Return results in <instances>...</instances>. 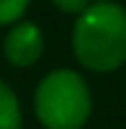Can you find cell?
I'll list each match as a JSON object with an SVG mask.
<instances>
[{
    "instance_id": "cell-1",
    "label": "cell",
    "mask_w": 126,
    "mask_h": 129,
    "mask_svg": "<svg viewBox=\"0 0 126 129\" xmlns=\"http://www.w3.org/2000/svg\"><path fill=\"white\" fill-rule=\"evenodd\" d=\"M74 53L89 71H116L126 61V8L95 3L79 13L74 26Z\"/></svg>"
},
{
    "instance_id": "cell-2",
    "label": "cell",
    "mask_w": 126,
    "mask_h": 129,
    "mask_svg": "<svg viewBox=\"0 0 126 129\" xmlns=\"http://www.w3.org/2000/svg\"><path fill=\"white\" fill-rule=\"evenodd\" d=\"M92 111L87 82L71 69H58L37 84L34 113L45 129H82Z\"/></svg>"
},
{
    "instance_id": "cell-3",
    "label": "cell",
    "mask_w": 126,
    "mask_h": 129,
    "mask_svg": "<svg viewBox=\"0 0 126 129\" xmlns=\"http://www.w3.org/2000/svg\"><path fill=\"white\" fill-rule=\"evenodd\" d=\"M42 48H45L42 32H39V26L32 24V21L16 24L8 32L5 45H3L5 58H8L13 66H32V63H37L39 55H42Z\"/></svg>"
},
{
    "instance_id": "cell-4",
    "label": "cell",
    "mask_w": 126,
    "mask_h": 129,
    "mask_svg": "<svg viewBox=\"0 0 126 129\" xmlns=\"http://www.w3.org/2000/svg\"><path fill=\"white\" fill-rule=\"evenodd\" d=\"M0 129H24L19 98L5 82H0Z\"/></svg>"
},
{
    "instance_id": "cell-5",
    "label": "cell",
    "mask_w": 126,
    "mask_h": 129,
    "mask_svg": "<svg viewBox=\"0 0 126 129\" xmlns=\"http://www.w3.org/2000/svg\"><path fill=\"white\" fill-rule=\"evenodd\" d=\"M26 5H29V0H0V26L19 21Z\"/></svg>"
},
{
    "instance_id": "cell-6",
    "label": "cell",
    "mask_w": 126,
    "mask_h": 129,
    "mask_svg": "<svg viewBox=\"0 0 126 129\" xmlns=\"http://www.w3.org/2000/svg\"><path fill=\"white\" fill-rule=\"evenodd\" d=\"M53 3L63 13H84L89 8V0H53Z\"/></svg>"
}]
</instances>
